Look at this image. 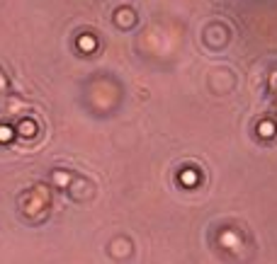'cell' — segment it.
Listing matches in <instances>:
<instances>
[{"label":"cell","instance_id":"6","mask_svg":"<svg viewBox=\"0 0 277 264\" xmlns=\"http://www.w3.org/2000/svg\"><path fill=\"white\" fill-rule=\"evenodd\" d=\"M15 138V129L7 124H0V143H10Z\"/></svg>","mask_w":277,"mask_h":264},{"label":"cell","instance_id":"9","mask_svg":"<svg viewBox=\"0 0 277 264\" xmlns=\"http://www.w3.org/2000/svg\"><path fill=\"white\" fill-rule=\"evenodd\" d=\"M5 90H7V78L0 73V92H5Z\"/></svg>","mask_w":277,"mask_h":264},{"label":"cell","instance_id":"8","mask_svg":"<svg viewBox=\"0 0 277 264\" xmlns=\"http://www.w3.org/2000/svg\"><path fill=\"white\" fill-rule=\"evenodd\" d=\"M219 240H221L224 245H231V247H233V245L238 243V238H236V233H231V230H224V233L219 235Z\"/></svg>","mask_w":277,"mask_h":264},{"label":"cell","instance_id":"1","mask_svg":"<svg viewBox=\"0 0 277 264\" xmlns=\"http://www.w3.org/2000/svg\"><path fill=\"white\" fill-rule=\"evenodd\" d=\"M115 22H117L122 29H129V27H134V22H137V12H134L132 7H119V10L115 12Z\"/></svg>","mask_w":277,"mask_h":264},{"label":"cell","instance_id":"3","mask_svg":"<svg viewBox=\"0 0 277 264\" xmlns=\"http://www.w3.org/2000/svg\"><path fill=\"white\" fill-rule=\"evenodd\" d=\"M78 49H80L83 54H92V51L97 49L95 34H80V37H78Z\"/></svg>","mask_w":277,"mask_h":264},{"label":"cell","instance_id":"2","mask_svg":"<svg viewBox=\"0 0 277 264\" xmlns=\"http://www.w3.org/2000/svg\"><path fill=\"white\" fill-rule=\"evenodd\" d=\"M180 184H183V187H197V184H200V172H197L195 167H185V170L180 172Z\"/></svg>","mask_w":277,"mask_h":264},{"label":"cell","instance_id":"5","mask_svg":"<svg viewBox=\"0 0 277 264\" xmlns=\"http://www.w3.org/2000/svg\"><path fill=\"white\" fill-rule=\"evenodd\" d=\"M275 133H277L275 122H260V124H258V136H260V138H273Z\"/></svg>","mask_w":277,"mask_h":264},{"label":"cell","instance_id":"4","mask_svg":"<svg viewBox=\"0 0 277 264\" xmlns=\"http://www.w3.org/2000/svg\"><path fill=\"white\" fill-rule=\"evenodd\" d=\"M17 133L24 136V138H32V136L37 133V124H34L32 119H22V122L17 124Z\"/></svg>","mask_w":277,"mask_h":264},{"label":"cell","instance_id":"7","mask_svg":"<svg viewBox=\"0 0 277 264\" xmlns=\"http://www.w3.org/2000/svg\"><path fill=\"white\" fill-rule=\"evenodd\" d=\"M54 182H56L59 187H66V184L70 182V172H64V170L54 172Z\"/></svg>","mask_w":277,"mask_h":264}]
</instances>
